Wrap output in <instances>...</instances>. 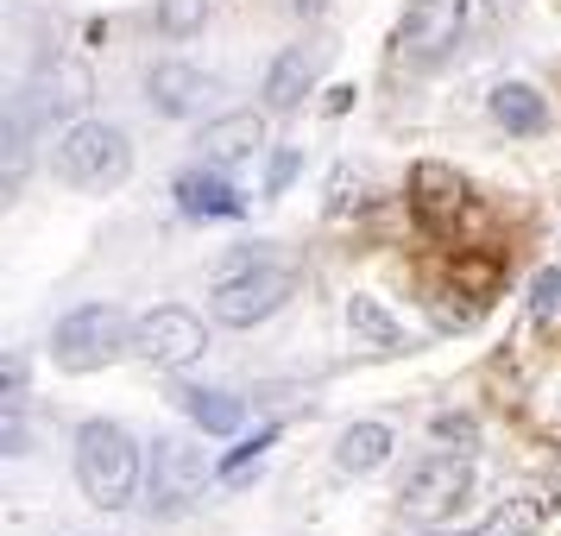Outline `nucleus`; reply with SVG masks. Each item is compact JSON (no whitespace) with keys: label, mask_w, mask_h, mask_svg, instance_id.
<instances>
[{"label":"nucleus","mask_w":561,"mask_h":536,"mask_svg":"<svg viewBox=\"0 0 561 536\" xmlns=\"http://www.w3.org/2000/svg\"><path fill=\"white\" fill-rule=\"evenodd\" d=\"M139 480H146V455H139V442H133L121 423H107V417L82 423L77 430V486L89 492V505H102V511L133 505Z\"/></svg>","instance_id":"1"},{"label":"nucleus","mask_w":561,"mask_h":536,"mask_svg":"<svg viewBox=\"0 0 561 536\" xmlns=\"http://www.w3.org/2000/svg\"><path fill=\"white\" fill-rule=\"evenodd\" d=\"M51 171L70 183V190H89V196L121 190L127 171H133L127 127H114V121H77V127L51 146Z\"/></svg>","instance_id":"2"},{"label":"nucleus","mask_w":561,"mask_h":536,"mask_svg":"<svg viewBox=\"0 0 561 536\" xmlns=\"http://www.w3.org/2000/svg\"><path fill=\"white\" fill-rule=\"evenodd\" d=\"M290 297H297V272L278 265V259H265V253H247L228 278L208 290V316H215L221 329H259V322H272Z\"/></svg>","instance_id":"3"},{"label":"nucleus","mask_w":561,"mask_h":536,"mask_svg":"<svg viewBox=\"0 0 561 536\" xmlns=\"http://www.w3.org/2000/svg\"><path fill=\"white\" fill-rule=\"evenodd\" d=\"M127 347H133V322H127V309H114V304H82L51 329V360L64 373H102Z\"/></svg>","instance_id":"4"},{"label":"nucleus","mask_w":561,"mask_h":536,"mask_svg":"<svg viewBox=\"0 0 561 536\" xmlns=\"http://www.w3.org/2000/svg\"><path fill=\"white\" fill-rule=\"evenodd\" d=\"M203 455L183 442V435H158L152 455H146V480H139V511L171 524V517H190L196 499H203Z\"/></svg>","instance_id":"5"},{"label":"nucleus","mask_w":561,"mask_h":536,"mask_svg":"<svg viewBox=\"0 0 561 536\" xmlns=\"http://www.w3.org/2000/svg\"><path fill=\"white\" fill-rule=\"evenodd\" d=\"M467 492H473V460L455 448V455H423L416 467H404L398 505L410 517H423V524H442V517H455L467 505Z\"/></svg>","instance_id":"6"},{"label":"nucleus","mask_w":561,"mask_h":536,"mask_svg":"<svg viewBox=\"0 0 561 536\" xmlns=\"http://www.w3.org/2000/svg\"><path fill=\"white\" fill-rule=\"evenodd\" d=\"M208 334H203V316H190L183 304H158L152 316L133 322V354L146 366H164V373H183L190 360H203Z\"/></svg>","instance_id":"7"},{"label":"nucleus","mask_w":561,"mask_h":536,"mask_svg":"<svg viewBox=\"0 0 561 536\" xmlns=\"http://www.w3.org/2000/svg\"><path fill=\"white\" fill-rule=\"evenodd\" d=\"M467 26V0H410L398 20V57L410 64H442Z\"/></svg>","instance_id":"8"},{"label":"nucleus","mask_w":561,"mask_h":536,"mask_svg":"<svg viewBox=\"0 0 561 536\" xmlns=\"http://www.w3.org/2000/svg\"><path fill=\"white\" fill-rule=\"evenodd\" d=\"M171 196H178L183 215H196V221H233L240 215V190H233L228 178H221V164H190V171H178V183H171Z\"/></svg>","instance_id":"9"},{"label":"nucleus","mask_w":561,"mask_h":536,"mask_svg":"<svg viewBox=\"0 0 561 536\" xmlns=\"http://www.w3.org/2000/svg\"><path fill=\"white\" fill-rule=\"evenodd\" d=\"M410 208H416V221H423V228H448V221H455L460 208H467V183L455 178V171H448V164H416V171H410Z\"/></svg>","instance_id":"10"},{"label":"nucleus","mask_w":561,"mask_h":536,"mask_svg":"<svg viewBox=\"0 0 561 536\" xmlns=\"http://www.w3.org/2000/svg\"><path fill=\"white\" fill-rule=\"evenodd\" d=\"M146 95H152L158 114L190 121V114H203V102L215 95V77H203L196 64H158L152 77H146Z\"/></svg>","instance_id":"11"},{"label":"nucleus","mask_w":561,"mask_h":536,"mask_svg":"<svg viewBox=\"0 0 561 536\" xmlns=\"http://www.w3.org/2000/svg\"><path fill=\"white\" fill-rule=\"evenodd\" d=\"M26 102L38 121H70L89 107V70L82 64H51V70H38L26 89Z\"/></svg>","instance_id":"12"},{"label":"nucleus","mask_w":561,"mask_h":536,"mask_svg":"<svg viewBox=\"0 0 561 536\" xmlns=\"http://www.w3.org/2000/svg\"><path fill=\"white\" fill-rule=\"evenodd\" d=\"M265 152V114L240 107V114H221L203 127V158L208 164H240V158Z\"/></svg>","instance_id":"13"},{"label":"nucleus","mask_w":561,"mask_h":536,"mask_svg":"<svg viewBox=\"0 0 561 536\" xmlns=\"http://www.w3.org/2000/svg\"><path fill=\"white\" fill-rule=\"evenodd\" d=\"M316 77H322V52L290 45V52H284L278 64L265 70V89H259V95H265V107H272V114H290V107H297L309 89H316Z\"/></svg>","instance_id":"14"},{"label":"nucleus","mask_w":561,"mask_h":536,"mask_svg":"<svg viewBox=\"0 0 561 536\" xmlns=\"http://www.w3.org/2000/svg\"><path fill=\"white\" fill-rule=\"evenodd\" d=\"M347 334H354V347H366V354H398L404 347V322L373 290H354L347 297Z\"/></svg>","instance_id":"15"},{"label":"nucleus","mask_w":561,"mask_h":536,"mask_svg":"<svg viewBox=\"0 0 561 536\" xmlns=\"http://www.w3.org/2000/svg\"><path fill=\"white\" fill-rule=\"evenodd\" d=\"M549 511H556V499L542 486H524V492H511V499H499V505L485 511V524L473 536H536L549 524Z\"/></svg>","instance_id":"16"},{"label":"nucleus","mask_w":561,"mask_h":536,"mask_svg":"<svg viewBox=\"0 0 561 536\" xmlns=\"http://www.w3.org/2000/svg\"><path fill=\"white\" fill-rule=\"evenodd\" d=\"M391 448H398L391 423H354V430H341V442H334V467L366 480V474H379L385 460H391Z\"/></svg>","instance_id":"17"},{"label":"nucleus","mask_w":561,"mask_h":536,"mask_svg":"<svg viewBox=\"0 0 561 536\" xmlns=\"http://www.w3.org/2000/svg\"><path fill=\"white\" fill-rule=\"evenodd\" d=\"M492 121L505 133H517V139H530V133L549 127V102L536 95L530 82H499L492 89Z\"/></svg>","instance_id":"18"},{"label":"nucleus","mask_w":561,"mask_h":536,"mask_svg":"<svg viewBox=\"0 0 561 536\" xmlns=\"http://www.w3.org/2000/svg\"><path fill=\"white\" fill-rule=\"evenodd\" d=\"M178 404L190 410V423L203 435H240V423H247V404H240L233 391H203V385H190V391H178Z\"/></svg>","instance_id":"19"},{"label":"nucleus","mask_w":561,"mask_h":536,"mask_svg":"<svg viewBox=\"0 0 561 536\" xmlns=\"http://www.w3.org/2000/svg\"><path fill=\"white\" fill-rule=\"evenodd\" d=\"M32 127H38V114H32L26 89H20V102L7 107V178H0V190L13 196L20 183H26V164H32Z\"/></svg>","instance_id":"20"},{"label":"nucleus","mask_w":561,"mask_h":536,"mask_svg":"<svg viewBox=\"0 0 561 536\" xmlns=\"http://www.w3.org/2000/svg\"><path fill=\"white\" fill-rule=\"evenodd\" d=\"M203 20H208V0H158V26L171 32V38L203 32Z\"/></svg>","instance_id":"21"},{"label":"nucleus","mask_w":561,"mask_h":536,"mask_svg":"<svg viewBox=\"0 0 561 536\" xmlns=\"http://www.w3.org/2000/svg\"><path fill=\"white\" fill-rule=\"evenodd\" d=\"M561 309V272H536V284H530V316L536 322H549Z\"/></svg>","instance_id":"22"},{"label":"nucleus","mask_w":561,"mask_h":536,"mask_svg":"<svg viewBox=\"0 0 561 536\" xmlns=\"http://www.w3.org/2000/svg\"><path fill=\"white\" fill-rule=\"evenodd\" d=\"M272 435H278V430H259L253 442H247V448H233V455L221 460V474H228V480H233V474H247V460H259V455H265V448H272Z\"/></svg>","instance_id":"23"},{"label":"nucleus","mask_w":561,"mask_h":536,"mask_svg":"<svg viewBox=\"0 0 561 536\" xmlns=\"http://www.w3.org/2000/svg\"><path fill=\"white\" fill-rule=\"evenodd\" d=\"M435 442H460V455L473 448V417H435Z\"/></svg>","instance_id":"24"},{"label":"nucleus","mask_w":561,"mask_h":536,"mask_svg":"<svg viewBox=\"0 0 561 536\" xmlns=\"http://www.w3.org/2000/svg\"><path fill=\"white\" fill-rule=\"evenodd\" d=\"M297 164H304L297 152H278V158H272V196H278V190H284L290 178H297Z\"/></svg>","instance_id":"25"}]
</instances>
